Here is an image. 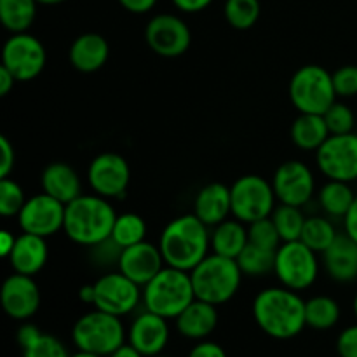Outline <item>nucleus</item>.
I'll list each match as a JSON object with an SVG mask.
<instances>
[{"label":"nucleus","mask_w":357,"mask_h":357,"mask_svg":"<svg viewBox=\"0 0 357 357\" xmlns=\"http://www.w3.org/2000/svg\"><path fill=\"white\" fill-rule=\"evenodd\" d=\"M253 317L265 335L278 340H289L307 326L305 300L284 286L267 288L255 298Z\"/></svg>","instance_id":"1"},{"label":"nucleus","mask_w":357,"mask_h":357,"mask_svg":"<svg viewBox=\"0 0 357 357\" xmlns=\"http://www.w3.org/2000/svg\"><path fill=\"white\" fill-rule=\"evenodd\" d=\"M211 246L208 225L197 216L181 215L171 220L159 239L160 253L169 267L192 272L206 257Z\"/></svg>","instance_id":"2"},{"label":"nucleus","mask_w":357,"mask_h":357,"mask_svg":"<svg viewBox=\"0 0 357 357\" xmlns=\"http://www.w3.org/2000/svg\"><path fill=\"white\" fill-rule=\"evenodd\" d=\"M117 220L115 209L101 195H80L66 204L63 230L70 241L80 246H100L112 237Z\"/></svg>","instance_id":"3"},{"label":"nucleus","mask_w":357,"mask_h":357,"mask_svg":"<svg viewBox=\"0 0 357 357\" xmlns=\"http://www.w3.org/2000/svg\"><path fill=\"white\" fill-rule=\"evenodd\" d=\"M243 275L237 260L216 253L208 255L190 272L195 298L216 307L223 305L239 291Z\"/></svg>","instance_id":"4"},{"label":"nucleus","mask_w":357,"mask_h":357,"mask_svg":"<svg viewBox=\"0 0 357 357\" xmlns=\"http://www.w3.org/2000/svg\"><path fill=\"white\" fill-rule=\"evenodd\" d=\"M194 300L190 272L169 265L164 267L149 284L143 286L145 309L166 319H176Z\"/></svg>","instance_id":"5"},{"label":"nucleus","mask_w":357,"mask_h":357,"mask_svg":"<svg viewBox=\"0 0 357 357\" xmlns=\"http://www.w3.org/2000/svg\"><path fill=\"white\" fill-rule=\"evenodd\" d=\"M72 338L79 351L108 357L124 345L126 331L121 317L96 309L77 319Z\"/></svg>","instance_id":"6"},{"label":"nucleus","mask_w":357,"mask_h":357,"mask_svg":"<svg viewBox=\"0 0 357 357\" xmlns=\"http://www.w3.org/2000/svg\"><path fill=\"white\" fill-rule=\"evenodd\" d=\"M289 100L300 114L323 115L337 101L331 73L319 65L298 68L289 82Z\"/></svg>","instance_id":"7"},{"label":"nucleus","mask_w":357,"mask_h":357,"mask_svg":"<svg viewBox=\"0 0 357 357\" xmlns=\"http://www.w3.org/2000/svg\"><path fill=\"white\" fill-rule=\"evenodd\" d=\"M275 275L284 288L303 291L316 282L319 272L316 251L302 241H289L275 251Z\"/></svg>","instance_id":"8"},{"label":"nucleus","mask_w":357,"mask_h":357,"mask_svg":"<svg viewBox=\"0 0 357 357\" xmlns=\"http://www.w3.org/2000/svg\"><path fill=\"white\" fill-rule=\"evenodd\" d=\"M234 218L243 223L268 218L275 209V192L272 183L258 174H246L237 178L230 187Z\"/></svg>","instance_id":"9"},{"label":"nucleus","mask_w":357,"mask_h":357,"mask_svg":"<svg viewBox=\"0 0 357 357\" xmlns=\"http://www.w3.org/2000/svg\"><path fill=\"white\" fill-rule=\"evenodd\" d=\"M45 47L37 37L24 33H13L2 49V65L16 77L17 82H30L37 79L45 66Z\"/></svg>","instance_id":"10"},{"label":"nucleus","mask_w":357,"mask_h":357,"mask_svg":"<svg viewBox=\"0 0 357 357\" xmlns=\"http://www.w3.org/2000/svg\"><path fill=\"white\" fill-rule=\"evenodd\" d=\"M316 162L328 180H357V135H331L316 152Z\"/></svg>","instance_id":"11"},{"label":"nucleus","mask_w":357,"mask_h":357,"mask_svg":"<svg viewBox=\"0 0 357 357\" xmlns=\"http://www.w3.org/2000/svg\"><path fill=\"white\" fill-rule=\"evenodd\" d=\"M142 298L139 286L122 272H110L94 282V307L117 317L131 314Z\"/></svg>","instance_id":"12"},{"label":"nucleus","mask_w":357,"mask_h":357,"mask_svg":"<svg viewBox=\"0 0 357 357\" xmlns=\"http://www.w3.org/2000/svg\"><path fill=\"white\" fill-rule=\"evenodd\" d=\"M145 40L155 54L178 58L190 47L192 33L181 17L174 14H157L146 24Z\"/></svg>","instance_id":"13"},{"label":"nucleus","mask_w":357,"mask_h":357,"mask_svg":"<svg viewBox=\"0 0 357 357\" xmlns=\"http://www.w3.org/2000/svg\"><path fill=\"white\" fill-rule=\"evenodd\" d=\"M65 211L66 204L42 192L24 202L23 209L17 215V222L23 232L47 239L63 229Z\"/></svg>","instance_id":"14"},{"label":"nucleus","mask_w":357,"mask_h":357,"mask_svg":"<svg viewBox=\"0 0 357 357\" xmlns=\"http://www.w3.org/2000/svg\"><path fill=\"white\" fill-rule=\"evenodd\" d=\"M87 181L94 194L105 199L124 197L131 181L128 160L114 152H105L94 157L87 169Z\"/></svg>","instance_id":"15"},{"label":"nucleus","mask_w":357,"mask_h":357,"mask_svg":"<svg viewBox=\"0 0 357 357\" xmlns=\"http://www.w3.org/2000/svg\"><path fill=\"white\" fill-rule=\"evenodd\" d=\"M272 187L281 204L302 208L312 199L316 180L312 171L302 160H286L275 169Z\"/></svg>","instance_id":"16"},{"label":"nucleus","mask_w":357,"mask_h":357,"mask_svg":"<svg viewBox=\"0 0 357 357\" xmlns=\"http://www.w3.org/2000/svg\"><path fill=\"white\" fill-rule=\"evenodd\" d=\"M0 298L3 310L10 319L28 321L40 307V289L31 275L14 272L3 281Z\"/></svg>","instance_id":"17"},{"label":"nucleus","mask_w":357,"mask_h":357,"mask_svg":"<svg viewBox=\"0 0 357 357\" xmlns=\"http://www.w3.org/2000/svg\"><path fill=\"white\" fill-rule=\"evenodd\" d=\"M164 257L160 253L159 246H153L152 243L135 244V246L124 248L119 251L117 265L119 272L136 282L138 286H145L159 274L164 268Z\"/></svg>","instance_id":"18"},{"label":"nucleus","mask_w":357,"mask_h":357,"mask_svg":"<svg viewBox=\"0 0 357 357\" xmlns=\"http://www.w3.org/2000/svg\"><path fill=\"white\" fill-rule=\"evenodd\" d=\"M129 344L145 357L159 356L169 342V326L166 317L145 309L129 328Z\"/></svg>","instance_id":"19"},{"label":"nucleus","mask_w":357,"mask_h":357,"mask_svg":"<svg viewBox=\"0 0 357 357\" xmlns=\"http://www.w3.org/2000/svg\"><path fill=\"white\" fill-rule=\"evenodd\" d=\"M328 275L338 282H352L357 279V243L349 234H338L323 253Z\"/></svg>","instance_id":"20"},{"label":"nucleus","mask_w":357,"mask_h":357,"mask_svg":"<svg viewBox=\"0 0 357 357\" xmlns=\"http://www.w3.org/2000/svg\"><path fill=\"white\" fill-rule=\"evenodd\" d=\"M47 257L49 251L45 237L23 232L16 237V243L7 260L17 274L35 275L47 264Z\"/></svg>","instance_id":"21"},{"label":"nucleus","mask_w":357,"mask_h":357,"mask_svg":"<svg viewBox=\"0 0 357 357\" xmlns=\"http://www.w3.org/2000/svg\"><path fill=\"white\" fill-rule=\"evenodd\" d=\"M110 56V45L100 33H82L72 42L68 51L70 63L82 73H93L103 68Z\"/></svg>","instance_id":"22"},{"label":"nucleus","mask_w":357,"mask_h":357,"mask_svg":"<svg viewBox=\"0 0 357 357\" xmlns=\"http://www.w3.org/2000/svg\"><path fill=\"white\" fill-rule=\"evenodd\" d=\"M232 213L230 188L223 183H209L195 195L194 215L208 227H216L225 222Z\"/></svg>","instance_id":"23"},{"label":"nucleus","mask_w":357,"mask_h":357,"mask_svg":"<svg viewBox=\"0 0 357 357\" xmlns=\"http://www.w3.org/2000/svg\"><path fill=\"white\" fill-rule=\"evenodd\" d=\"M42 190L49 194L51 197L58 199L63 204H70L80 197L82 192V183L77 174V171L72 166L65 162H52L42 171L40 176Z\"/></svg>","instance_id":"24"},{"label":"nucleus","mask_w":357,"mask_h":357,"mask_svg":"<svg viewBox=\"0 0 357 357\" xmlns=\"http://www.w3.org/2000/svg\"><path fill=\"white\" fill-rule=\"evenodd\" d=\"M218 324L216 305L195 298L180 316L176 317V328L185 338L190 340H204Z\"/></svg>","instance_id":"25"},{"label":"nucleus","mask_w":357,"mask_h":357,"mask_svg":"<svg viewBox=\"0 0 357 357\" xmlns=\"http://www.w3.org/2000/svg\"><path fill=\"white\" fill-rule=\"evenodd\" d=\"M250 243L248 230L244 229L239 220H225L218 223L211 232V250L213 253L237 260L244 248Z\"/></svg>","instance_id":"26"},{"label":"nucleus","mask_w":357,"mask_h":357,"mask_svg":"<svg viewBox=\"0 0 357 357\" xmlns=\"http://www.w3.org/2000/svg\"><path fill=\"white\" fill-rule=\"evenodd\" d=\"M326 121L319 114H300L291 126V142L302 150H319L330 138Z\"/></svg>","instance_id":"27"},{"label":"nucleus","mask_w":357,"mask_h":357,"mask_svg":"<svg viewBox=\"0 0 357 357\" xmlns=\"http://www.w3.org/2000/svg\"><path fill=\"white\" fill-rule=\"evenodd\" d=\"M37 0H0V21L10 33H24L37 16Z\"/></svg>","instance_id":"28"},{"label":"nucleus","mask_w":357,"mask_h":357,"mask_svg":"<svg viewBox=\"0 0 357 357\" xmlns=\"http://www.w3.org/2000/svg\"><path fill=\"white\" fill-rule=\"evenodd\" d=\"M357 195L347 181L328 180L319 192V202L324 213L333 218H345L349 209L354 204Z\"/></svg>","instance_id":"29"},{"label":"nucleus","mask_w":357,"mask_h":357,"mask_svg":"<svg viewBox=\"0 0 357 357\" xmlns=\"http://www.w3.org/2000/svg\"><path fill=\"white\" fill-rule=\"evenodd\" d=\"M340 319V307L331 296H312L305 302L307 326L312 330H331Z\"/></svg>","instance_id":"30"},{"label":"nucleus","mask_w":357,"mask_h":357,"mask_svg":"<svg viewBox=\"0 0 357 357\" xmlns=\"http://www.w3.org/2000/svg\"><path fill=\"white\" fill-rule=\"evenodd\" d=\"M145 220L139 215H136V213H124V215H117L110 241L119 248V250H124V248L135 246V244L145 241Z\"/></svg>","instance_id":"31"},{"label":"nucleus","mask_w":357,"mask_h":357,"mask_svg":"<svg viewBox=\"0 0 357 357\" xmlns=\"http://www.w3.org/2000/svg\"><path fill=\"white\" fill-rule=\"evenodd\" d=\"M337 236L338 234L335 230V225L330 220L323 218V216H310L305 220L300 241L316 253H324L331 246V243L337 239Z\"/></svg>","instance_id":"32"},{"label":"nucleus","mask_w":357,"mask_h":357,"mask_svg":"<svg viewBox=\"0 0 357 357\" xmlns=\"http://www.w3.org/2000/svg\"><path fill=\"white\" fill-rule=\"evenodd\" d=\"M237 264H239L244 275L260 278V275L268 274V272H274L275 251L264 250V248H258L255 244L248 243L243 253L237 257Z\"/></svg>","instance_id":"33"},{"label":"nucleus","mask_w":357,"mask_h":357,"mask_svg":"<svg viewBox=\"0 0 357 357\" xmlns=\"http://www.w3.org/2000/svg\"><path fill=\"white\" fill-rule=\"evenodd\" d=\"M272 222L278 227V232L281 236L282 243H289V241H300L302 236L303 225H305V216L302 215L300 208L296 206L281 204L272 211L271 215Z\"/></svg>","instance_id":"34"},{"label":"nucleus","mask_w":357,"mask_h":357,"mask_svg":"<svg viewBox=\"0 0 357 357\" xmlns=\"http://www.w3.org/2000/svg\"><path fill=\"white\" fill-rule=\"evenodd\" d=\"M225 20L236 30H250L260 17V2L258 0H227Z\"/></svg>","instance_id":"35"},{"label":"nucleus","mask_w":357,"mask_h":357,"mask_svg":"<svg viewBox=\"0 0 357 357\" xmlns=\"http://www.w3.org/2000/svg\"><path fill=\"white\" fill-rule=\"evenodd\" d=\"M248 237H250L251 244H255V246L258 248H264V250L268 251H278L279 243H281V236H279L278 232V227L272 222L271 216L250 223Z\"/></svg>","instance_id":"36"},{"label":"nucleus","mask_w":357,"mask_h":357,"mask_svg":"<svg viewBox=\"0 0 357 357\" xmlns=\"http://www.w3.org/2000/svg\"><path fill=\"white\" fill-rule=\"evenodd\" d=\"M26 197L20 185L10 178H2L0 180V215L9 218V216H17L23 209Z\"/></svg>","instance_id":"37"},{"label":"nucleus","mask_w":357,"mask_h":357,"mask_svg":"<svg viewBox=\"0 0 357 357\" xmlns=\"http://www.w3.org/2000/svg\"><path fill=\"white\" fill-rule=\"evenodd\" d=\"M324 121H326L330 135H347V132H354L356 117L354 112L344 103L335 101L330 108L323 114Z\"/></svg>","instance_id":"38"},{"label":"nucleus","mask_w":357,"mask_h":357,"mask_svg":"<svg viewBox=\"0 0 357 357\" xmlns=\"http://www.w3.org/2000/svg\"><path fill=\"white\" fill-rule=\"evenodd\" d=\"M23 357H70L65 345L52 335L42 333V337L23 351Z\"/></svg>","instance_id":"39"},{"label":"nucleus","mask_w":357,"mask_h":357,"mask_svg":"<svg viewBox=\"0 0 357 357\" xmlns=\"http://www.w3.org/2000/svg\"><path fill=\"white\" fill-rule=\"evenodd\" d=\"M337 96L352 98L357 94V65H344L331 73Z\"/></svg>","instance_id":"40"},{"label":"nucleus","mask_w":357,"mask_h":357,"mask_svg":"<svg viewBox=\"0 0 357 357\" xmlns=\"http://www.w3.org/2000/svg\"><path fill=\"white\" fill-rule=\"evenodd\" d=\"M337 352L340 357H357V324L345 328L338 335Z\"/></svg>","instance_id":"41"},{"label":"nucleus","mask_w":357,"mask_h":357,"mask_svg":"<svg viewBox=\"0 0 357 357\" xmlns=\"http://www.w3.org/2000/svg\"><path fill=\"white\" fill-rule=\"evenodd\" d=\"M0 178H9L16 162V153L7 136H0Z\"/></svg>","instance_id":"42"},{"label":"nucleus","mask_w":357,"mask_h":357,"mask_svg":"<svg viewBox=\"0 0 357 357\" xmlns=\"http://www.w3.org/2000/svg\"><path fill=\"white\" fill-rule=\"evenodd\" d=\"M187 357H227V352L223 351L222 345L215 344V342L201 340Z\"/></svg>","instance_id":"43"},{"label":"nucleus","mask_w":357,"mask_h":357,"mask_svg":"<svg viewBox=\"0 0 357 357\" xmlns=\"http://www.w3.org/2000/svg\"><path fill=\"white\" fill-rule=\"evenodd\" d=\"M42 337V331L38 330L35 324H30V323H24L23 326L17 330V342H20L21 349H28L30 345H33L35 342L38 340V338Z\"/></svg>","instance_id":"44"},{"label":"nucleus","mask_w":357,"mask_h":357,"mask_svg":"<svg viewBox=\"0 0 357 357\" xmlns=\"http://www.w3.org/2000/svg\"><path fill=\"white\" fill-rule=\"evenodd\" d=\"M119 3L132 14H145L155 7L157 0H119Z\"/></svg>","instance_id":"45"},{"label":"nucleus","mask_w":357,"mask_h":357,"mask_svg":"<svg viewBox=\"0 0 357 357\" xmlns=\"http://www.w3.org/2000/svg\"><path fill=\"white\" fill-rule=\"evenodd\" d=\"M173 3L176 6V9H180L181 13H201L206 7H209L213 3V0H173Z\"/></svg>","instance_id":"46"},{"label":"nucleus","mask_w":357,"mask_h":357,"mask_svg":"<svg viewBox=\"0 0 357 357\" xmlns=\"http://www.w3.org/2000/svg\"><path fill=\"white\" fill-rule=\"evenodd\" d=\"M344 225H345V234H349V236H351L357 243V197L354 204H352V208L349 209V213L345 215Z\"/></svg>","instance_id":"47"},{"label":"nucleus","mask_w":357,"mask_h":357,"mask_svg":"<svg viewBox=\"0 0 357 357\" xmlns=\"http://www.w3.org/2000/svg\"><path fill=\"white\" fill-rule=\"evenodd\" d=\"M16 77L6 68V66H0V96H7V94L13 91L14 84H16Z\"/></svg>","instance_id":"48"},{"label":"nucleus","mask_w":357,"mask_h":357,"mask_svg":"<svg viewBox=\"0 0 357 357\" xmlns=\"http://www.w3.org/2000/svg\"><path fill=\"white\" fill-rule=\"evenodd\" d=\"M14 243H16V237L9 232V230H2L0 232V253L3 258H9L10 251H13Z\"/></svg>","instance_id":"49"},{"label":"nucleus","mask_w":357,"mask_h":357,"mask_svg":"<svg viewBox=\"0 0 357 357\" xmlns=\"http://www.w3.org/2000/svg\"><path fill=\"white\" fill-rule=\"evenodd\" d=\"M108 357H145V356H143L142 352L136 351L131 344H124L121 345L114 354H110Z\"/></svg>","instance_id":"50"},{"label":"nucleus","mask_w":357,"mask_h":357,"mask_svg":"<svg viewBox=\"0 0 357 357\" xmlns=\"http://www.w3.org/2000/svg\"><path fill=\"white\" fill-rule=\"evenodd\" d=\"M79 296L84 303H91V305H94V284L82 286L79 291Z\"/></svg>","instance_id":"51"},{"label":"nucleus","mask_w":357,"mask_h":357,"mask_svg":"<svg viewBox=\"0 0 357 357\" xmlns=\"http://www.w3.org/2000/svg\"><path fill=\"white\" fill-rule=\"evenodd\" d=\"M38 3H42V6H58V3L65 2V0H37Z\"/></svg>","instance_id":"52"},{"label":"nucleus","mask_w":357,"mask_h":357,"mask_svg":"<svg viewBox=\"0 0 357 357\" xmlns=\"http://www.w3.org/2000/svg\"><path fill=\"white\" fill-rule=\"evenodd\" d=\"M70 357H103V356H98V354H91V352H84V351H79V352H75V354H73V356H70Z\"/></svg>","instance_id":"53"},{"label":"nucleus","mask_w":357,"mask_h":357,"mask_svg":"<svg viewBox=\"0 0 357 357\" xmlns=\"http://www.w3.org/2000/svg\"><path fill=\"white\" fill-rule=\"evenodd\" d=\"M354 316H356V319H357V295H356V298H354Z\"/></svg>","instance_id":"54"},{"label":"nucleus","mask_w":357,"mask_h":357,"mask_svg":"<svg viewBox=\"0 0 357 357\" xmlns=\"http://www.w3.org/2000/svg\"><path fill=\"white\" fill-rule=\"evenodd\" d=\"M153 357H166V356H160V354H159V356H153Z\"/></svg>","instance_id":"55"}]
</instances>
